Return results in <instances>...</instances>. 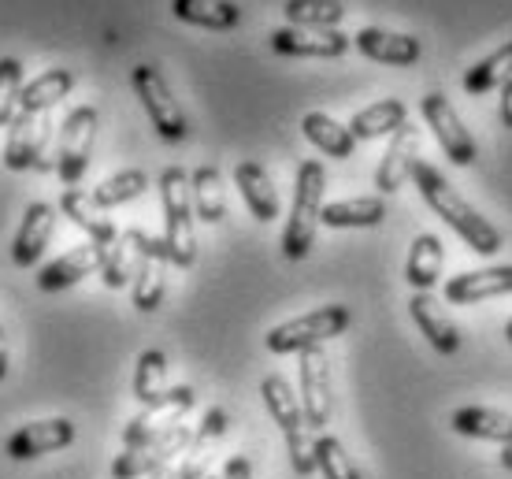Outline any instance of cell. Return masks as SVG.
I'll return each instance as SVG.
<instances>
[{
    "label": "cell",
    "mask_w": 512,
    "mask_h": 479,
    "mask_svg": "<svg viewBox=\"0 0 512 479\" xmlns=\"http://www.w3.org/2000/svg\"><path fill=\"white\" fill-rule=\"evenodd\" d=\"M412 182H416V190L420 197L427 201V208L435 212L438 220L449 223L453 231L464 238V246L479 253V257H494L501 246H505V238L494 223L479 212L475 205H468L461 194H457V186L435 168V164H427V160H416V168H412Z\"/></svg>",
    "instance_id": "6da1fadb"
},
{
    "label": "cell",
    "mask_w": 512,
    "mask_h": 479,
    "mask_svg": "<svg viewBox=\"0 0 512 479\" xmlns=\"http://www.w3.org/2000/svg\"><path fill=\"white\" fill-rule=\"evenodd\" d=\"M260 398H264V409H268V416L279 424L282 439H286L294 472L301 479H308L316 472V439H312V428H308V420H305L301 398H297L294 387L282 376H264Z\"/></svg>",
    "instance_id": "7a4b0ae2"
},
{
    "label": "cell",
    "mask_w": 512,
    "mask_h": 479,
    "mask_svg": "<svg viewBox=\"0 0 512 479\" xmlns=\"http://www.w3.org/2000/svg\"><path fill=\"white\" fill-rule=\"evenodd\" d=\"M323 190H327V171L320 160H301L294 179V208L286 216V231H282V253L290 260H305L312 242H316V227L323 220Z\"/></svg>",
    "instance_id": "3957f363"
},
{
    "label": "cell",
    "mask_w": 512,
    "mask_h": 479,
    "mask_svg": "<svg viewBox=\"0 0 512 479\" xmlns=\"http://www.w3.org/2000/svg\"><path fill=\"white\" fill-rule=\"evenodd\" d=\"M160 201H164V246L175 268H193L197 260V231H193V190L190 175L171 164L160 175Z\"/></svg>",
    "instance_id": "277c9868"
},
{
    "label": "cell",
    "mask_w": 512,
    "mask_h": 479,
    "mask_svg": "<svg viewBox=\"0 0 512 479\" xmlns=\"http://www.w3.org/2000/svg\"><path fill=\"white\" fill-rule=\"evenodd\" d=\"M349 324H353V312L346 305H323V309H312L305 316H294L286 324L271 327L268 335H264V346L271 353H279V357H286V353H305L323 346L327 338H338Z\"/></svg>",
    "instance_id": "5b68a950"
},
{
    "label": "cell",
    "mask_w": 512,
    "mask_h": 479,
    "mask_svg": "<svg viewBox=\"0 0 512 479\" xmlns=\"http://www.w3.org/2000/svg\"><path fill=\"white\" fill-rule=\"evenodd\" d=\"M130 82H134V93H138L141 108H145L149 123L156 127V134H160L164 142H182V138L190 134V123H186L182 104L175 101V93L167 86V78L160 75V67L138 64L134 75H130Z\"/></svg>",
    "instance_id": "8992f818"
},
{
    "label": "cell",
    "mask_w": 512,
    "mask_h": 479,
    "mask_svg": "<svg viewBox=\"0 0 512 479\" xmlns=\"http://www.w3.org/2000/svg\"><path fill=\"white\" fill-rule=\"evenodd\" d=\"M193 428L190 424H175V428L160 431L153 439L138 442V446H123V454L112 461V479H141L156 476L160 468H171L175 457L190 450Z\"/></svg>",
    "instance_id": "52a82bcc"
},
{
    "label": "cell",
    "mask_w": 512,
    "mask_h": 479,
    "mask_svg": "<svg viewBox=\"0 0 512 479\" xmlns=\"http://www.w3.org/2000/svg\"><path fill=\"white\" fill-rule=\"evenodd\" d=\"M97 108L93 104H78L75 112L64 119L60 138H56V175L64 186H78V179L90 168V153L97 142Z\"/></svg>",
    "instance_id": "ba28073f"
},
{
    "label": "cell",
    "mask_w": 512,
    "mask_h": 479,
    "mask_svg": "<svg viewBox=\"0 0 512 479\" xmlns=\"http://www.w3.org/2000/svg\"><path fill=\"white\" fill-rule=\"evenodd\" d=\"M420 116L423 123L435 130L438 145H442V153L449 156V164H457V168H472L475 156H479V145L475 138L468 134L464 127V119L457 116V108L449 104L446 93H427L420 101Z\"/></svg>",
    "instance_id": "9c48e42d"
},
{
    "label": "cell",
    "mask_w": 512,
    "mask_h": 479,
    "mask_svg": "<svg viewBox=\"0 0 512 479\" xmlns=\"http://www.w3.org/2000/svg\"><path fill=\"white\" fill-rule=\"evenodd\" d=\"M297 357H301V364H297V372H301V409H305L308 428L323 431L331 424V361H327L323 346L297 353Z\"/></svg>",
    "instance_id": "30bf717a"
},
{
    "label": "cell",
    "mask_w": 512,
    "mask_h": 479,
    "mask_svg": "<svg viewBox=\"0 0 512 479\" xmlns=\"http://www.w3.org/2000/svg\"><path fill=\"white\" fill-rule=\"evenodd\" d=\"M71 442H75V424L67 416H49V420H30L19 431H12L4 442V454L12 461H34V457L67 450Z\"/></svg>",
    "instance_id": "8fae6325"
},
{
    "label": "cell",
    "mask_w": 512,
    "mask_h": 479,
    "mask_svg": "<svg viewBox=\"0 0 512 479\" xmlns=\"http://www.w3.org/2000/svg\"><path fill=\"white\" fill-rule=\"evenodd\" d=\"M353 38L342 30H305V26H282L271 30V49L279 56H301V60H338L346 56Z\"/></svg>",
    "instance_id": "7c38bea8"
},
{
    "label": "cell",
    "mask_w": 512,
    "mask_h": 479,
    "mask_svg": "<svg viewBox=\"0 0 512 479\" xmlns=\"http://www.w3.org/2000/svg\"><path fill=\"white\" fill-rule=\"evenodd\" d=\"M193 402H197L193 387H171L164 402L141 409L127 428H123V446H138V442L153 439V435H160V431L182 424V420H186V413L193 409Z\"/></svg>",
    "instance_id": "4fadbf2b"
},
{
    "label": "cell",
    "mask_w": 512,
    "mask_h": 479,
    "mask_svg": "<svg viewBox=\"0 0 512 479\" xmlns=\"http://www.w3.org/2000/svg\"><path fill=\"white\" fill-rule=\"evenodd\" d=\"M167 268H171V257H167L164 238L145 234V242H141V264H138V275H134V309L138 312L160 309V301L167 294Z\"/></svg>",
    "instance_id": "5bb4252c"
},
{
    "label": "cell",
    "mask_w": 512,
    "mask_h": 479,
    "mask_svg": "<svg viewBox=\"0 0 512 479\" xmlns=\"http://www.w3.org/2000/svg\"><path fill=\"white\" fill-rule=\"evenodd\" d=\"M416 160H420V127H405L390 134V145H386L383 160H379V168H375V186H379V194H397L405 179H412V168H416Z\"/></svg>",
    "instance_id": "9a60e30c"
},
{
    "label": "cell",
    "mask_w": 512,
    "mask_h": 479,
    "mask_svg": "<svg viewBox=\"0 0 512 479\" xmlns=\"http://www.w3.org/2000/svg\"><path fill=\"white\" fill-rule=\"evenodd\" d=\"M512 294V264H494V268H479V272L453 275L442 286V298L449 305H479L490 298H505Z\"/></svg>",
    "instance_id": "2e32d148"
},
{
    "label": "cell",
    "mask_w": 512,
    "mask_h": 479,
    "mask_svg": "<svg viewBox=\"0 0 512 479\" xmlns=\"http://www.w3.org/2000/svg\"><path fill=\"white\" fill-rule=\"evenodd\" d=\"M104 253H108V246H101V242L75 246L71 253H64V257H56L52 264H45V268H41L38 286L45 290V294H56V290H67V286L82 283L86 275L101 272V268H104Z\"/></svg>",
    "instance_id": "e0dca14e"
},
{
    "label": "cell",
    "mask_w": 512,
    "mask_h": 479,
    "mask_svg": "<svg viewBox=\"0 0 512 479\" xmlns=\"http://www.w3.org/2000/svg\"><path fill=\"white\" fill-rule=\"evenodd\" d=\"M52 134L49 112L45 116H30V112H19L8 127V145H4V164L12 171H26L41 164L38 156L45 153V142Z\"/></svg>",
    "instance_id": "ac0fdd59"
},
{
    "label": "cell",
    "mask_w": 512,
    "mask_h": 479,
    "mask_svg": "<svg viewBox=\"0 0 512 479\" xmlns=\"http://www.w3.org/2000/svg\"><path fill=\"white\" fill-rule=\"evenodd\" d=\"M409 316H412V324L420 327V335L431 342L435 353L453 357V353L461 350V331L449 320V312L442 309V301H438L435 294H412Z\"/></svg>",
    "instance_id": "d6986e66"
},
{
    "label": "cell",
    "mask_w": 512,
    "mask_h": 479,
    "mask_svg": "<svg viewBox=\"0 0 512 479\" xmlns=\"http://www.w3.org/2000/svg\"><path fill=\"white\" fill-rule=\"evenodd\" d=\"M353 45H357L368 60L390 64V67H412L423 56L420 38H412V34H390V30H379V26L357 30V34H353Z\"/></svg>",
    "instance_id": "ffe728a7"
},
{
    "label": "cell",
    "mask_w": 512,
    "mask_h": 479,
    "mask_svg": "<svg viewBox=\"0 0 512 479\" xmlns=\"http://www.w3.org/2000/svg\"><path fill=\"white\" fill-rule=\"evenodd\" d=\"M52 231H56V208L45 205V201H34L26 208L23 223H19V234H15L12 260L19 268H34L45 253V246L52 242Z\"/></svg>",
    "instance_id": "44dd1931"
},
{
    "label": "cell",
    "mask_w": 512,
    "mask_h": 479,
    "mask_svg": "<svg viewBox=\"0 0 512 479\" xmlns=\"http://www.w3.org/2000/svg\"><path fill=\"white\" fill-rule=\"evenodd\" d=\"M234 186H238L242 201L249 205V212H253V220L271 223L279 216V194H275V182H271V175L264 171V164L242 160V164L234 168Z\"/></svg>",
    "instance_id": "7402d4cb"
},
{
    "label": "cell",
    "mask_w": 512,
    "mask_h": 479,
    "mask_svg": "<svg viewBox=\"0 0 512 479\" xmlns=\"http://www.w3.org/2000/svg\"><path fill=\"white\" fill-rule=\"evenodd\" d=\"M60 212H64L75 227H82V231L90 234V242L112 246V242L119 238L116 223L104 216V208L97 205V197L86 194V190H78V186H67L64 190V197H60Z\"/></svg>",
    "instance_id": "603a6c76"
},
{
    "label": "cell",
    "mask_w": 512,
    "mask_h": 479,
    "mask_svg": "<svg viewBox=\"0 0 512 479\" xmlns=\"http://www.w3.org/2000/svg\"><path fill=\"white\" fill-rule=\"evenodd\" d=\"M449 428L464 435V439L483 442H509L512 439V413L490 409V405H461L449 416Z\"/></svg>",
    "instance_id": "cb8c5ba5"
},
{
    "label": "cell",
    "mask_w": 512,
    "mask_h": 479,
    "mask_svg": "<svg viewBox=\"0 0 512 479\" xmlns=\"http://www.w3.org/2000/svg\"><path fill=\"white\" fill-rule=\"evenodd\" d=\"M409 123V104L397 101V97H386V101H375L368 108H360L357 116L349 119V130L357 142H375V138H390L397 130Z\"/></svg>",
    "instance_id": "d4e9b609"
},
{
    "label": "cell",
    "mask_w": 512,
    "mask_h": 479,
    "mask_svg": "<svg viewBox=\"0 0 512 479\" xmlns=\"http://www.w3.org/2000/svg\"><path fill=\"white\" fill-rule=\"evenodd\" d=\"M442 264H446V249L438 234H416L409 249V264H405V279L416 294H431L442 279Z\"/></svg>",
    "instance_id": "484cf974"
},
{
    "label": "cell",
    "mask_w": 512,
    "mask_h": 479,
    "mask_svg": "<svg viewBox=\"0 0 512 479\" xmlns=\"http://www.w3.org/2000/svg\"><path fill=\"white\" fill-rule=\"evenodd\" d=\"M141 242H145V231L130 227V231H123L116 242L108 246V253H104V268H101V279L108 290L134 286V275H138V264H141Z\"/></svg>",
    "instance_id": "4316f807"
},
{
    "label": "cell",
    "mask_w": 512,
    "mask_h": 479,
    "mask_svg": "<svg viewBox=\"0 0 512 479\" xmlns=\"http://www.w3.org/2000/svg\"><path fill=\"white\" fill-rule=\"evenodd\" d=\"M386 220L383 197H342L323 205V227L331 231H357V227H379Z\"/></svg>",
    "instance_id": "83f0119b"
},
{
    "label": "cell",
    "mask_w": 512,
    "mask_h": 479,
    "mask_svg": "<svg viewBox=\"0 0 512 479\" xmlns=\"http://www.w3.org/2000/svg\"><path fill=\"white\" fill-rule=\"evenodd\" d=\"M71 86H75V75H71L67 67H52L45 75L30 78L23 86V97H19V112L45 116V112H52V108L71 93Z\"/></svg>",
    "instance_id": "f1b7e54d"
},
{
    "label": "cell",
    "mask_w": 512,
    "mask_h": 479,
    "mask_svg": "<svg viewBox=\"0 0 512 479\" xmlns=\"http://www.w3.org/2000/svg\"><path fill=\"white\" fill-rule=\"evenodd\" d=\"M175 19L205 30H234L242 23V8L234 0H171Z\"/></svg>",
    "instance_id": "f546056e"
},
{
    "label": "cell",
    "mask_w": 512,
    "mask_h": 479,
    "mask_svg": "<svg viewBox=\"0 0 512 479\" xmlns=\"http://www.w3.org/2000/svg\"><path fill=\"white\" fill-rule=\"evenodd\" d=\"M301 130H305V138L316 145L320 153L334 156V160H349L353 149H357V138H353L349 123L342 127V123L331 119L327 112H308V116L301 119Z\"/></svg>",
    "instance_id": "4dcf8cb0"
},
{
    "label": "cell",
    "mask_w": 512,
    "mask_h": 479,
    "mask_svg": "<svg viewBox=\"0 0 512 479\" xmlns=\"http://www.w3.org/2000/svg\"><path fill=\"white\" fill-rule=\"evenodd\" d=\"M193 190V212L201 223H223L227 216V197H223V175L216 164H201L190 175Z\"/></svg>",
    "instance_id": "1f68e13d"
},
{
    "label": "cell",
    "mask_w": 512,
    "mask_h": 479,
    "mask_svg": "<svg viewBox=\"0 0 512 479\" xmlns=\"http://www.w3.org/2000/svg\"><path fill=\"white\" fill-rule=\"evenodd\" d=\"M505 82H512V41L501 45V49H494L490 56H483L479 64L468 67L464 90L472 93V97H483V93H490V90H501Z\"/></svg>",
    "instance_id": "d6a6232c"
},
{
    "label": "cell",
    "mask_w": 512,
    "mask_h": 479,
    "mask_svg": "<svg viewBox=\"0 0 512 479\" xmlns=\"http://www.w3.org/2000/svg\"><path fill=\"white\" fill-rule=\"evenodd\" d=\"M167 357L160 350H145L138 357V368H134V398L141 402V409L164 402L167 398Z\"/></svg>",
    "instance_id": "836d02e7"
},
{
    "label": "cell",
    "mask_w": 512,
    "mask_h": 479,
    "mask_svg": "<svg viewBox=\"0 0 512 479\" xmlns=\"http://www.w3.org/2000/svg\"><path fill=\"white\" fill-rule=\"evenodd\" d=\"M282 12L290 26H305V30H334L346 19V4L342 0H286Z\"/></svg>",
    "instance_id": "e575fe53"
},
{
    "label": "cell",
    "mask_w": 512,
    "mask_h": 479,
    "mask_svg": "<svg viewBox=\"0 0 512 479\" xmlns=\"http://www.w3.org/2000/svg\"><path fill=\"white\" fill-rule=\"evenodd\" d=\"M145 190H149V175L141 168H127V171L108 175V179L93 190V197H97L101 208H119V205H127V201H134V197H141Z\"/></svg>",
    "instance_id": "d590c367"
},
{
    "label": "cell",
    "mask_w": 512,
    "mask_h": 479,
    "mask_svg": "<svg viewBox=\"0 0 512 479\" xmlns=\"http://www.w3.org/2000/svg\"><path fill=\"white\" fill-rule=\"evenodd\" d=\"M316 472L323 479H360L357 461L334 435H316Z\"/></svg>",
    "instance_id": "8d00e7d4"
},
{
    "label": "cell",
    "mask_w": 512,
    "mask_h": 479,
    "mask_svg": "<svg viewBox=\"0 0 512 479\" xmlns=\"http://www.w3.org/2000/svg\"><path fill=\"white\" fill-rule=\"evenodd\" d=\"M19 97H23V64L15 56L0 60V127H12L19 116Z\"/></svg>",
    "instance_id": "74e56055"
},
{
    "label": "cell",
    "mask_w": 512,
    "mask_h": 479,
    "mask_svg": "<svg viewBox=\"0 0 512 479\" xmlns=\"http://www.w3.org/2000/svg\"><path fill=\"white\" fill-rule=\"evenodd\" d=\"M208 446H193L182 454V461L175 465V479H208Z\"/></svg>",
    "instance_id": "f35d334b"
},
{
    "label": "cell",
    "mask_w": 512,
    "mask_h": 479,
    "mask_svg": "<svg viewBox=\"0 0 512 479\" xmlns=\"http://www.w3.org/2000/svg\"><path fill=\"white\" fill-rule=\"evenodd\" d=\"M227 424H231V416H227V409H208L205 420H201V428L193 431V446H208L212 439H219L223 431H227Z\"/></svg>",
    "instance_id": "ab89813d"
},
{
    "label": "cell",
    "mask_w": 512,
    "mask_h": 479,
    "mask_svg": "<svg viewBox=\"0 0 512 479\" xmlns=\"http://www.w3.org/2000/svg\"><path fill=\"white\" fill-rule=\"evenodd\" d=\"M219 479H253V465H249V457H242V454L227 457V465H223V476Z\"/></svg>",
    "instance_id": "60d3db41"
},
{
    "label": "cell",
    "mask_w": 512,
    "mask_h": 479,
    "mask_svg": "<svg viewBox=\"0 0 512 479\" xmlns=\"http://www.w3.org/2000/svg\"><path fill=\"white\" fill-rule=\"evenodd\" d=\"M498 116H501V123H505V127L512 130V82H505V86H501Z\"/></svg>",
    "instance_id": "b9f144b4"
},
{
    "label": "cell",
    "mask_w": 512,
    "mask_h": 479,
    "mask_svg": "<svg viewBox=\"0 0 512 479\" xmlns=\"http://www.w3.org/2000/svg\"><path fill=\"white\" fill-rule=\"evenodd\" d=\"M8 376V338H4V327H0V383Z\"/></svg>",
    "instance_id": "7bdbcfd3"
},
{
    "label": "cell",
    "mask_w": 512,
    "mask_h": 479,
    "mask_svg": "<svg viewBox=\"0 0 512 479\" xmlns=\"http://www.w3.org/2000/svg\"><path fill=\"white\" fill-rule=\"evenodd\" d=\"M501 468H505V472H512V439L501 442Z\"/></svg>",
    "instance_id": "ee69618b"
},
{
    "label": "cell",
    "mask_w": 512,
    "mask_h": 479,
    "mask_svg": "<svg viewBox=\"0 0 512 479\" xmlns=\"http://www.w3.org/2000/svg\"><path fill=\"white\" fill-rule=\"evenodd\" d=\"M153 479H175V468H160Z\"/></svg>",
    "instance_id": "f6af8a7d"
},
{
    "label": "cell",
    "mask_w": 512,
    "mask_h": 479,
    "mask_svg": "<svg viewBox=\"0 0 512 479\" xmlns=\"http://www.w3.org/2000/svg\"><path fill=\"white\" fill-rule=\"evenodd\" d=\"M505 338H509V346H512V316H509V324H505Z\"/></svg>",
    "instance_id": "bcb514c9"
},
{
    "label": "cell",
    "mask_w": 512,
    "mask_h": 479,
    "mask_svg": "<svg viewBox=\"0 0 512 479\" xmlns=\"http://www.w3.org/2000/svg\"><path fill=\"white\" fill-rule=\"evenodd\" d=\"M208 479H219V476H208Z\"/></svg>",
    "instance_id": "7dc6e473"
}]
</instances>
